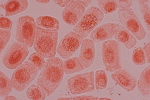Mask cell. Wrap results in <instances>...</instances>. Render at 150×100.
I'll return each mask as SVG.
<instances>
[{
    "instance_id": "cell-1",
    "label": "cell",
    "mask_w": 150,
    "mask_h": 100,
    "mask_svg": "<svg viewBox=\"0 0 150 100\" xmlns=\"http://www.w3.org/2000/svg\"><path fill=\"white\" fill-rule=\"evenodd\" d=\"M63 61L58 57L48 58L38 79L37 84L49 96L58 88L63 80Z\"/></svg>"
},
{
    "instance_id": "cell-2",
    "label": "cell",
    "mask_w": 150,
    "mask_h": 100,
    "mask_svg": "<svg viewBox=\"0 0 150 100\" xmlns=\"http://www.w3.org/2000/svg\"><path fill=\"white\" fill-rule=\"evenodd\" d=\"M58 32L36 26L33 48L37 53L45 58L55 56L58 43Z\"/></svg>"
},
{
    "instance_id": "cell-3",
    "label": "cell",
    "mask_w": 150,
    "mask_h": 100,
    "mask_svg": "<svg viewBox=\"0 0 150 100\" xmlns=\"http://www.w3.org/2000/svg\"><path fill=\"white\" fill-rule=\"evenodd\" d=\"M121 46L120 42L108 40L102 44L101 55L103 63L107 71L113 73L123 68L121 61Z\"/></svg>"
},
{
    "instance_id": "cell-4",
    "label": "cell",
    "mask_w": 150,
    "mask_h": 100,
    "mask_svg": "<svg viewBox=\"0 0 150 100\" xmlns=\"http://www.w3.org/2000/svg\"><path fill=\"white\" fill-rule=\"evenodd\" d=\"M15 38L19 43L32 47L35 38L36 26L33 17L29 15L20 17L17 20Z\"/></svg>"
},
{
    "instance_id": "cell-5",
    "label": "cell",
    "mask_w": 150,
    "mask_h": 100,
    "mask_svg": "<svg viewBox=\"0 0 150 100\" xmlns=\"http://www.w3.org/2000/svg\"><path fill=\"white\" fill-rule=\"evenodd\" d=\"M104 14L98 8L91 6L84 13L73 28L74 31L86 38L89 33L102 22Z\"/></svg>"
},
{
    "instance_id": "cell-6",
    "label": "cell",
    "mask_w": 150,
    "mask_h": 100,
    "mask_svg": "<svg viewBox=\"0 0 150 100\" xmlns=\"http://www.w3.org/2000/svg\"><path fill=\"white\" fill-rule=\"evenodd\" d=\"M38 72L30 62H24L17 68L12 75L11 80L13 88L17 92L23 91L35 79Z\"/></svg>"
},
{
    "instance_id": "cell-7",
    "label": "cell",
    "mask_w": 150,
    "mask_h": 100,
    "mask_svg": "<svg viewBox=\"0 0 150 100\" xmlns=\"http://www.w3.org/2000/svg\"><path fill=\"white\" fill-rule=\"evenodd\" d=\"M29 53V49L26 45L13 42L3 56L2 63L8 69H16L25 61Z\"/></svg>"
},
{
    "instance_id": "cell-8",
    "label": "cell",
    "mask_w": 150,
    "mask_h": 100,
    "mask_svg": "<svg viewBox=\"0 0 150 100\" xmlns=\"http://www.w3.org/2000/svg\"><path fill=\"white\" fill-rule=\"evenodd\" d=\"M119 19L124 27L135 36L139 41L145 38L146 32L133 10L131 8L119 10Z\"/></svg>"
},
{
    "instance_id": "cell-9",
    "label": "cell",
    "mask_w": 150,
    "mask_h": 100,
    "mask_svg": "<svg viewBox=\"0 0 150 100\" xmlns=\"http://www.w3.org/2000/svg\"><path fill=\"white\" fill-rule=\"evenodd\" d=\"M67 84L68 90L75 95L93 92L95 90L94 72L74 76L68 80Z\"/></svg>"
},
{
    "instance_id": "cell-10",
    "label": "cell",
    "mask_w": 150,
    "mask_h": 100,
    "mask_svg": "<svg viewBox=\"0 0 150 100\" xmlns=\"http://www.w3.org/2000/svg\"><path fill=\"white\" fill-rule=\"evenodd\" d=\"M84 38L74 31L68 32L62 39L57 47L59 55L64 59L70 58L78 50Z\"/></svg>"
},
{
    "instance_id": "cell-11",
    "label": "cell",
    "mask_w": 150,
    "mask_h": 100,
    "mask_svg": "<svg viewBox=\"0 0 150 100\" xmlns=\"http://www.w3.org/2000/svg\"><path fill=\"white\" fill-rule=\"evenodd\" d=\"M85 11V7L78 1H71L63 11L62 17L67 25L74 26L81 19Z\"/></svg>"
},
{
    "instance_id": "cell-12",
    "label": "cell",
    "mask_w": 150,
    "mask_h": 100,
    "mask_svg": "<svg viewBox=\"0 0 150 100\" xmlns=\"http://www.w3.org/2000/svg\"><path fill=\"white\" fill-rule=\"evenodd\" d=\"M111 77L116 84L127 92H132L136 87L137 78L127 69L116 70L111 74Z\"/></svg>"
},
{
    "instance_id": "cell-13",
    "label": "cell",
    "mask_w": 150,
    "mask_h": 100,
    "mask_svg": "<svg viewBox=\"0 0 150 100\" xmlns=\"http://www.w3.org/2000/svg\"><path fill=\"white\" fill-rule=\"evenodd\" d=\"M96 57V49L94 42L89 39L83 40L79 58L84 68L90 67Z\"/></svg>"
},
{
    "instance_id": "cell-14",
    "label": "cell",
    "mask_w": 150,
    "mask_h": 100,
    "mask_svg": "<svg viewBox=\"0 0 150 100\" xmlns=\"http://www.w3.org/2000/svg\"><path fill=\"white\" fill-rule=\"evenodd\" d=\"M115 30V23L103 24L96 27L91 32V39L94 42H101L112 39L114 36Z\"/></svg>"
},
{
    "instance_id": "cell-15",
    "label": "cell",
    "mask_w": 150,
    "mask_h": 100,
    "mask_svg": "<svg viewBox=\"0 0 150 100\" xmlns=\"http://www.w3.org/2000/svg\"><path fill=\"white\" fill-rule=\"evenodd\" d=\"M115 25L116 30L113 37L115 40L124 44L127 49L134 47L137 41L133 35L120 24L115 23Z\"/></svg>"
},
{
    "instance_id": "cell-16",
    "label": "cell",
    "mask_w": 150,
    "mask_h": 100,
    "mask_svg": "<svg viewBox=\"0 0 150 100\" xmlns=\"http://www.w3.org/2000/svg\"><path fill=\"white\" fill-rule=\"evenodd\" d=\"M28 1L13 0L8 1L1 5V7L5 11V16L8 17L21 13L28 8Z\"/></svg>"
},
{
    "instance_id": "cell-17",
    "label": "cell",
    "mask_w": 150,
    "mask_h": 100,
    "mask_svg": "<svg viewBox=\"0 0 150 100\" xmlns=\"http://www.w3.org/2000/svg\"><path fill=\"white\" fill-rule=\"evenodd\" d=\"M138 88L144 96L150 95V65L143 69L137 81Z\"/></svg>"
},
{
    "instance_id": "cell-18",
    "label": "cell",
    "mask_w": 150,
    "mask_h": 100,
    "mask_svg": "<svg viewBox=\"0 0 150 100\" xmlns=\"http://www.w3.org/2000/svg\"><path fill=\"white\" fill-rule=\"evenodd\" d=\"M36 24L37 26L48 30L57 31L60 30V23L58 20L49 16L39 17L36 20Z\"/></svg>"
},
{
    "instance_id": "cell-19",
    "label": "cell",
    "mask_w": 150,
    "mask_h": 100,
    "mask_svg": "<svg viewBox=\"0 0 150 100\" xmlns=\"http://www.w3.org/2000/svg\"><path fill=\"white\" fill-rule=\"evenodd\" d=\"M64 73L66 74H71L84 70L79 57H74L68 58L63 62Z\"/></svg>"
},
{
    "instance_id": "cell-20",
    "label": "cell",
    "mask_w": 150,
    "mask_h": 100,
    "mask_svg": "<svg viewBox=\"0 0 150 100\" xmlns=\"http://www.w3.org/2000/svg\"><path fill=\"white\" fill-rule=\"evenodd\" d=\"M0 97L4 98L11 92L13 85L8 77L1 71H0Z\"/></svg>"
},
{
    "instance_id": "cell-21",
    "label": "cell",
    "mask_w": 150,
    "mask_h": 100,
    "mask_svg": "<svg viewBox=\"0 0 150 100\" xmlns=\"http://www.w3.org/2000/svg\"><path fill=\"white\" fill-rule=\"evenodd\" d=\"M26 96L29 99L43 100L45 99L46 94L39 86L33 85L27 90Z\"/></svg>"
},
{
    "instance_id": "cell-22",
    "label": "cell",
    "mask_w": 150,
    "mask_h": 100,
    "mask_svg": "<svg viewBox=\"0 0 150 100\" xmlns=\"http://www.w3.org/2000/svg\"><path fill=\"white\" fill-rule=\"evenodd\" d=\"M94 80L96 90H103L106 88L108 78L105 70H99L96 71Z\"/></svg>"
},
{
    "instance_id": "cell-23",
    "label": "cell",
    "mask_w": 150,
    "mask_h": 100,
    "mask_svg": "<svg viewBox=\"0 0 150 100\" xmlns=\"http://www.w3.org/2000/svg\"><path fill=\"white\" fill-rule=\"evenodd\" d=\"M100 10L105 14H111L117 10V2L115 0H99L97 1Z\"/></svg>"
},
{
    "instance_id": "cell-24",
    "label": "cell",
    "mask_w": 150,
    "mask_h": 100,
    "mask_svg": "<svg viewBox=\"0 0 150 100\" xmlns=\"http://www.w3.org/2000/svg\"><path fill=\"white\" fill-rule=\"evenodd\" d=\"M132 62L135 65L142 66L146 63V58L142 47L136 48L133 50L132 55Z\"/></svg>"
},
{
    "instance_id": "cell-25",
    "label": "cell",
    "mask_w": 150,
    "mask_h": 100,
    "mask_svg": "<svg viewBox=\"0 0 150 100\" xmlns=\"http://www.w3.org/2000/svg\"><path fill=\"white\" fill-rule=\"evenodd\" d=\"M28 60L39 71L42 70L45 64L44 57L38 53H34L31 54Z\"/></svg>"
},
{
    "instance_id": "cell-26",
    "label": "cell",
    "mask_w": 150,
    "mask_h": 100,
    "mask_svg": "<svg viewBox=\"0 0 150 100\" xmlns=\"http://www.w3.org/2000/svg\"><path fill=\"white\" fill-rule=\"evenodd\" d=\"M139 7L140 8L141 13L142 16L143 20L146 26L149 31L150 30V7L148 4L144 3L138 1Z\"/></svg>"
},
{
    "instance_id": "cell-27",
    "label": "cell",
    "mask_w": 150,
    "mask_h": 100,
    "mask_svg": "<svg viewBox=\"0 0 150 100\" xmlns=\"http://www.w3.org/2000/svg\"><path fill=\"white\" fill-rule=\"evenodd\" d=\"M1 34V53L4 49L5 46L10 39L11 32L10 30L0 29Z\"/></svg>"
},
{
    "instance_id": "cell-28",
    "label": "cell",
    "mask_w": 150,
    "mask_h": 100,
    "mask_svg": "<svg viewBox=\"0 0 150 100\" xmlns=\"http://www.w3.org/2000/svg\"><path fill=\"white\" fill-rule=\"evenodd\" d=\"M13 22L7 17H1L0 18V29L11 31Z\"/></svg>"
},
{
    "instance_id": "cell-29",
    "label": "cell",
    "mask_w": 150,
    "mask_h": 100,
    "mask_svg": "<svg viewBox=\"0 0 150 100\" xmlns=\"http://www.w3.org/2000/svg\"><path fill=\"white\" fill-rule=\"evenodd\" d=\"M117 2L118 8L120 10H124V9L130 8L132 5V1L130 0L128 1H116Z\"/></svg>"
},
{
    "instance_id": "cell-30",
    "label": "cell",
    "mask_w": 150,
    "mask_h": 100,
    "mask_svg": "<svg viewBox=\"0 0 150 100\" xmlns=\"http://www.w3.org/2000/svg\"><path fill=\"white\" fill-rule=\"evenodd\" d=\"M145 54L146 62L148 64L150 63V42L149 41L145 46L143 48Z\"/></svg>"
},
{
    "instance_id": "cell-31",
    "label": "cell",
    "mask_w": 150,
    "mask_h": 100,
    "mask_svg": "<svg viewBox=\"0 0 150 100\" xmlns=\"http://www.w3.org/2000/svg\"><path fill=\"white\" fill-rule=\"evenodd\" d=\"M98 97L93 95H83L77 96L73 98V100H98Z\"/></svg>"
},
{
    "instance_id": "cell-32",
    "label": "cell",
    "mask_w": 150,
    "mask_h": 100,
    "mask_svg": "<svg viewBox=\"0 0 150 100\" xmlns=\"http://www.w3.org/2000/svg\"><path fill=\"white\" fill-rule=\"evenodd\" d=\"M71 1L70 0H68V1L67 0H63V1L57 0V1H53V2L59 6L65 8L71 2Z\"/></svg>"
},
{
    "instance_id": "cell-33",
    "label": "cell",
    "mask_w": 150,
    "mask_h": 100,
    "mask_svg": "<svg viewBox=\"0 0 150 100\" xmlns=\"http://www.w3.org/2000/svg\"><path fill=\"white\" fill-rule=\"evenodd\" d=\"M79 2H80V4H81L84 7H87L89 6L90 4L92 2V1H80L78 0V1Z\"/></svg>"
},
{
    "instance_id": "cell-34",
    "label": "cell",
    "mask_w": 150,
    "mask_h": 100,
    "mask_svg": "<svg viewBox=\"0 0 150 100\" xmlns=\"http://www.w3.org/2000/svg\"><path fill=\"white\" fill-rule=\"evenodd\" d=\"M19 99H18L17 97L15 96H5L4 99V100H19Z\"/></svg>"
},
{
    "instance_id": "cell-35",
    "label": "cell",
    "mask_w": 150,
    "mask_h": 100,
    "mask_svg": "<svg viewBox=\"0 0 150 100\" xmlns=\"http://www.w3.org/2000/svg\"><path fill=\"white\" fill-rule=\"evenodd\" d=\"M36 1L38 3L46 4L49 3L50 1Z\"/></svg>"
},
{
    "instance_id": "cell-36",
    "label": "cell",
    "mask_w": 150,
    "mask_h": 100,
    "mask_svg": "<svg viewBox=\"0 0 150 100\" xmlns=\"http://www.w3.org/2000/svg\"><path fill=\"white\" fill-rule=\"evenodd\" d=\"M57 100H73V98H59Z\"/></svg>"
},
{
    "instance_id": "cell-37",
    "label": "cell",
    "mask_w": 150,
    "mask_h": 100,
    "mask_svg": "<svg viewBox=\"0 0 150 100\" xmlns=\"http://www.w3.org/2000/svg\"><path fill=\"white\" fill-rule=\"evenodd\" d=\"M98 100H113V99H110V98H106V97H104V98H98Z\"/></svg>"
},
{
    "instance_id": "cell-38",
    "label": "cell",
    "mask_w": 150,
    "mask_h": 100,
    "mask_svg": "<svg viewBox=\"0 0 150 100\" xmlns=\"http://www.w3.org/2000/svg\"><path fill=\"white\" fill-rule=\"evenodd\" d=\"M141 2H143V3H146L147 2H148L149 1V0H148V1H143V0H141V1H140Z\"/></svg>"
}]
</instances>
